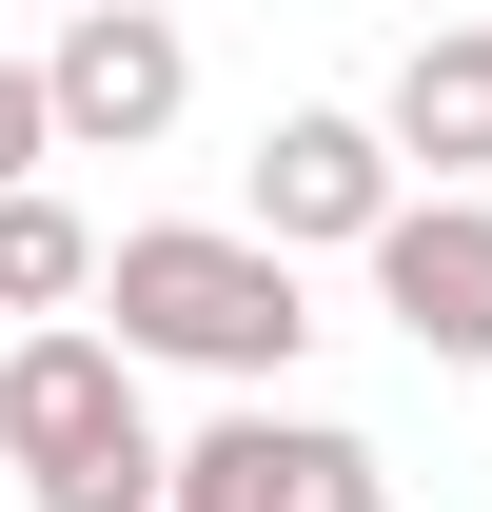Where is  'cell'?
<instances>
[{"instance_id":"9c48e42d","label":"cell","mask_w":492,"mask_h":512,"mask_svg":"<svg viewBox=\"0 0 492 512\" xmlns=\"http://www.w3.org/2000/svg\"><path fill=\"white\" fill-rule=\"evenodd\" d=\"M40 158H60V119H40V60H0V197L40 178Z\"/></svg>"},{"instance_id":"ba28073f","label":"cell","mask_w":492,"mask_h":512,"mask_svg":"<svg viewBox=\"0 0 492 512\" xmlns=\"http://www.w3.org/2000/svg\"><path fill=\"white\" fill-rule=\"evenodd\" d=\"M79 296H99V237L20 178V197H0V316H79Z\"/></svg>"},{"instance_id":"3957f363","label":"cell","mask_w":492,"mask_h":512,"mask_svg":"<svg viewBox=\"0 0 492 512\" xmlns=\"http://www.w3.org/2000/svg\"><path fill=\"white\" fill-rule=\"evenodd\" d=\"M197 99V40L158 20V0H60V40H40V119H60V158H158Z\"/></svg>"},{"instance_id":"7a4b0ae2","label":"cell","mask_w":492,"mask_h":512,"mask_svg":"<svg viewBox=\"0 0 492 512\" xmlns=\"http://www.w3.org/2000/svg\"><path fill=\"white\" fill-rule=\"evenodd\" d=\"M0 473L40 512H158V414H138V355L119 335H79V316H40V335H0Z\"/></svg>"},{"instance_id":"6da1fadb","label":"cell","mask_w":492,"mask_h":512,"mask_svg":"<svg viewBox=\"0 0 492 512\" xmlns=\"http://www.w3.org/2000/svg\"><path fill=\"white\" fill-rule=\"evenodd\" d=\"M99 316H119V355H178V375L276 394V375H296V335H315V296H296V256H276V237L138 217V237H99Z\"/></svg>"},{"instance_id":"5b68a950","label":"cell","mask_w":492,"mask_h":512,"mask_svg":"<svg viewBox=\"0 0 492 512\" xmlns=\"http://www.w3.org/2000/svg\"><path fill=\"white\" fill-rule=\"evenodd\" d=\"M355 256H374V316L414 335V355L492 375V197H394Z\"/></svg>"},{"instance_id":"277c9868","label":"cell","mask_w":492,"mask_h":512,"mask_svg":"<svg viewBox=\"0 0 492 512\" xmlns=\"http://www.w3.org/2000/svg\"><path fill=\"white\" fill-rule=\"evenodd\" d=\"M158 512H394V473H374V434H335V414H217V434L158 473Z\"/></svg>"},{"instance_id":"8992f818","label":"cell","mask_w":492,"mask_h":512,"mask_svg":"<svg viewBox=\"0 0 492 512\" xmlns=\"http://www.w3.org/2000/svg\"><path fill=\"white\" fill-rule=\"evenodd\" d=\"M394 197H414V178H394V138L335 119V99H296V119H256V217H237V237L315 256V237H374Z\"/></svg>"},{"instance_id":"52a82bcc","label":"cell","mask_w":492,"mask_h":512,"mask_svg":"<svg viewBox=\"0 0 492 512\" xmlns=\"http://www.w3.org/2000/svg\"><path fill=\"white\" fill-rule=\"evenodd\" d=\"M374 138H394V178L492 197V20H433L414 60H394V99H374Z\"/></svg>"}]
</instances>
